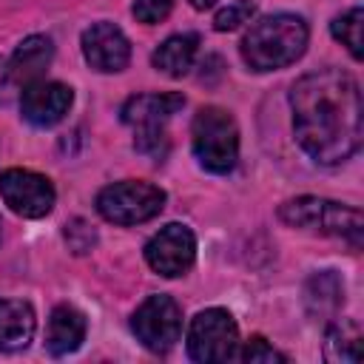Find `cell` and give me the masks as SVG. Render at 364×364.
I'll return each instance as SVG.
<instances>
[{"label":"cell","mask_w":364,"mask_h":364,"mask_svg":"<svg viewBox=\"0 0 364 364\" xmlns=\"http://www.w3.org/2000/svg\"><path fill=\"white\" fill-rule=\"evenodd\" d=\"M279 219L299 230L344 239L355 250L361 247L364 219H361V210L353 205L324 199V196H293L279 205Z\"/></svg>","instance_id":"cell-3"},{"label":"cell","mask_w":364,"mask_h":364,"mask_svg":"<svg viewBox=\"0 0 364 364\" xmlns=\"http://www.w3.org/2000/svg\"><path fill=\"white\" fill-rule=\"evenodd\" d=\"M188 3H191V6L196 9V11H205V9H210V6H216L219 0H188Z\"/></svg>","instance_id":"cell-25"},{"label":"cell","mask_w":364,"mask_h":364,"mask_svg":"<svg viewBox=\"0 0 364 364\" xmlns=\"http://www.w3.org/2000/svg\"><path fill=\"white\" fill-rule=\"evenodd\" d=\"M85 333H88V321L82 310H77L74 304H57L46 324V350L57 358L77 353L85 341Z\"/></svg>","instance_id":"cell-14"},{"label":"cell","mask_w":364,"mask_h":364,"mask_svg":"<svg viewBox=\"0 0 364 364\" xmlns=\"http://www.w3.org/2000/svg\"><path fill=\"white\" fill-rule=\"evenodd\" d=\"M242 344V341H239ZM236 361H245V364H284L287 361V355L284 353H279L273 344H267L262 336H253V338H247L242 347H236V355H233Z\"/></svg>","instance_id":"cell-20"},{"label":"cell","mask_w":364,"mask_h":364,"mask_svg":"<svg viewBox=\"0 0 364 364\" xmlns=\"http://www.w3.org/2000/svg\"><path fill=\"white\" fill-rule=\"evenodd\" d=\"M191 148L210 173H230L239 162V125L228 108L202 105L191 122Z\"/></svg>","instance_id":"cell-4"},{"label":"cell","mask_w":364,"mask_h":364,"mask_svg":"<svg viewBox=\"0 0 364 364\" xmlns=\"http://www.w3.org/2000/svg\"><path fill=\"white\" fill-rule=\"evenodd\" d=\"M142 253L154 273L165 279H176V276H185L196 262V236L188 225L171 222L145 242Z\"/></svg>","instance_id":"cell-9"},{"label":"cell","mask_w":364,"mask_h":364,"mask_svg":"<svg viewBox=\"0 0 364 364\" xmlns=\"http://www.w3.org/2000/svg\"><path fill=\"white\" fill-rule=\"evenodd\" d=\"M0 199L23 219H43L54 210L57 191L48 176L28 168H6L0 173Z\"/></svg>","instance_id":"cell-8"},{"label":"cell","mask_w":364,"mask_h":364,"mask_svg":"<svg viewBox=\"0 0 364 364\" xmlns=\"http://www.w3.org/2000/svg\"><path fill=\"white\" fill-rule=\"evenodd\" d=\"M63 236H65V242H68V247H71L74 253H88V250L97 245V230H94L85 219H71V222L65 225Z\"/></svg>","instance_id":"cell-22"},{"label":"cell","mask_w":364,"mask_h":364,"mask_svg":"<svg viewBox=\"0 0 364 364\" xmlns=\"http://www.w3.org/2000/svg\"><path fill=\"white\" fill-rule=\"evenodd\" d=\"M239 347V327L225 307H208L191 318L188 355L199 364L230 361Z\"/></svg>","instance_id":"cell-6"},{"label":"cell","mask_w":364,"mask_h":364,"mask_svg":"<svg viewBox=\"0 0 364 364\" xmlns=\"http://www.w3.org/2000/svg\"><path fill=\"white\" fill-rule=\"evenodd\" d=\"M324 358L336 364H355L361 358V324L355 318H330L324 330Z\"/></svg>","instance_id":"cell-18"},{"label":"cell","mask_w":364,"mask_h":364,"mask_svg":"<svg viewBox=\"0 0 364 364\" xmlns=\"http://www.w3.org/2000/svg\"><path fill=\"white\" fill-rule=\"evenodd\" d=\"M131 333L145 350L168 353L182 338V307L171 296L154 293L131 313Z\"/></svg>","instance_id":"cell-7"},{"label":"cell","mask_w":364,"mask_h":364,"mask_svg":"<svg viewBox=\"0 0 364 364\" xmlns=\"http://www.w3.org/2000/svg\"><path fill=\"white\" fill-rule=\"evenodd\" d=\"M80 48L85 63L100 74H117L131 63V40L108 20L91 23L80 37Z\"/></svg>","instance_id":"cell-10"},{"label":"cell","mask_w":364,"mask_h":364,"mask_svg":"<svg viewBox=\"0 0 364 364\" xmlns=\"http://www.w3.org/2000/svg\"><path fill=\"white\" fill-rule=\"evenodd\" d=\"M344 307V279L336 270H316L304 282V310L316 321H330Z\"/></svg>","instance_id":"cell-15"},{"label":"cell","mask_w":364,"mask_h":364,"mask_svg":"<svg viewBox=\"0 0 364 364\" xmlns=\"http://www.w3.org/2000/svg\"><path fill=\"white\" fill-rule=\"evenodd\" d=\"M74 91L57 80H37L20 88V117L34 128H51L65 119Z\"/></svg>","instance_id":"cell-11"},{"label":"cell","mask_w":364,"mask_h":364,"mask_svg":"<svg viewBox=\"0 0 364 364\" xmlns=\"http://www.w3.org/2000/svg\"><path fill=\"white\" fill-rule=\"evenodd\" d=\"M310 40V26L304 17L290 11H276L259 17L242 37L239 54L250 71H279L293 65Z\"/></svg>","instance_id":"cell-2"},{"label":"cell","mask_w":364,"mask_h":364,"mask_svg":"<svg viewBox=\"0 0 364 364\" xmlns=\"http://www.w3.org/2000/svg\"><path fill=\"white\" fill-rule=\"evenodd\" d=\"M131 11H134V17L139 23L156 26V23H162L173 11V0H134Z\"/></svg>","instance_id":"cell-23"},{"label":"cell","mask_w":364,"mask_h":364,"mask_svg":"<svg viewBox=\"0 0 364 364\" xmlns=\"http://www.w3.org/2000/svg\"><path fill=\"white\" fill-rule=\"evenodd\" d=\"M196 54H199V34L193 31H182V34H171L165 37L156 51L151 54V63L156 71L168 74V77H185L193 63H196Z\"/></svg>","instance_id":"cell-17"},{"label":"cell","mask_w":364,"mask_h":364,"mask_svg":"<svg viewBox=\"0 0 364 364\" xmlns=\"http://www.w3.org/2000/svg\"><path fill=\"white\" fill-rule=\"evenodd\" d=\"M37 330L34 307L23 299H0V353H20Z\"/></svg>","instance_id":"cell-16"},{"label":"cell","mask_w":364,"mask_h":364,"mask_svg":"<svg viewBox=\"0 0 364 364\" xmlns=\"http://www.w3.org/2000/svg\"><path fill=\"white\" fill-rule=\"evenodd\" d=\"M0 228H3V225H0Z\"/></svg>","instance_id":"cell-26"},{"label":"cell","mask_w":364,"mask_h":364,"mask_svg":"<svg viewBox=\"0 0 364 364\" xmlns=\"http://www.w3.org/2000/svg\"><path fill=\"white\" fill-rule=\"evenodd\" d=\"M185 105V97L179 91H148L134 94L122 102L119 119L136 131H165L168 119Z\"/></svg>","instance_id":"cell-12"},{"label":"cell","mask_w":364,"mask_h":364,"mask_svg":"<svg viewBox=\"0 0 364 364\" xmlns=\"http://www.w3.org/2000/svg\"><path fill=\"white\" fill-rule=\"evenodd\" d=\"M17 82L9 71V57H0V105H9L17 97Z\"/></svg>","instance_id":"cell-24"},{"label":"cell","mask_w":364,"mask_h":364,"mask_svg":"<svg viewBox=\"0 0 364 364\" xmlns=\"http://www.w3.org/2000/svg\"><path fill=\"white\" fill-rule=\"evenodd\" d=\"M361 88L336 65L301 74L290 88L293 136L318 165H341L361 148Z\"/></svg>","instance_id":"cell-1"},{"label":"cell","mask_w":364,"mask_h":364,"mask_svg":"<svg viewBox=\"0 0 364 364\" xmlns=\"http://www.w3.org/2000/svg\"><path fill=\"white\" fill-rule=\"evenodd\" d=\"M361 23H364V9L361 6H353V9L341 11L330 23V34L350 51L353 60H361Z\"/></svg>","instance_id":"cell-19"},{"label":"cell","mask_w":364,"mask_h":364,"mask_svg":"<svg viewBox=\"0 0 364 364\" xmlns=\"http://www.w3.org/2000/svg\"><path fill=\"white\" fill-rule=\"evenodd\" d=\"M256 14V3L253 0H233L225 9H219L213 14V28L216 31H236L245 23H250Z\"/></svg>","instance_id":"cell-21"},{"label":"cell","mask_w":364,"mask_h":364,"mask_svg":"<svg viewBox=\"0 0 364 364\" xmlns=\"http://www.w3.org/2000/svg\"><path fill=\"white\" fill-rule=\"evenodd\" d=\"M165 191L145 179H122L114 185H105L97 193V213L111 225H142L162 213L165 208Z\"/></svg>","instance_id":"cell-5"},{"label":"cell","mask_w":364,"mask_h":364,"mask_svg":"<svg viewBox=\"0 0 364 364\" xmlns=\"http://www.w3.org/2000/svg\"><path fill=\"white\" fill-rule=\"evenodd\" d=\"M51 63H54V40L46 37V34H28L11 51L9 71H11L14 82L23 88L28 82L46 80V71H48Z\"/></svg>","instance_id":"cell-13"}]
</instances>
